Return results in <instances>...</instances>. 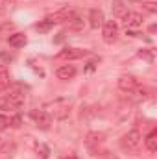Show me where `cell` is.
Masks as SVG:
<instances>
[{"instance_id": "6da1fadb", "label": "cell", "mask_w": 157, "mask_h": 159, "mask_svg": "<svg viewBox=\"0 0 157 159\" xmlns=\"http://www.w3.org/2000/svg\"><path fill=\"white\" fill-rule=\"evenodd\" d=\"M48 24H59V22H69V24H74V26H78L79 24V19L78 13L74 11V9H70V7H63V9H59V11H56V13H50V15H46V19H44Z\"/></svg>"}, {"instance_id": "5b68a950", "label": "cell", "mask_w": 157, "mask_h": 159, "mask_svg": "<svg viewBox=\"0 0 157 159\" xmlns=\"http://www.w3.org/2000/svg\"><path fill=\"white\" fill-rule=\"evenodd\" d=\"M139 87H141V83H139V80L135 78V76L124 74V76L118 78V89L124 91V93H135Z\"/></svg>"}, {"instance_id": "603a6c76", "label": "cell", "mask_w": 157, "mask_h": 159, "mask_svg": "<svg viewBox=\"0 0 157 159\" xmlns=\"http://www.w3.org/2000/svg\"><path fill=\"white\" fill-rule=\"evenodd\" d=\"M4 13H6V6L0 2V15H4Z\"/></svg>"}, {"instance_id": "ba28073f", "label": "cell", "mask_w": 157, "mask_h": 159, "mask_svg": "<svg viewBox=\"0 0 157 159\" xmlns=\"http://www.w3.org/2000/svg\"><path fill=\"white\" fill-rule=\"evenodd\" d=\"M142 20H144L142 15L137 11H126V15L122 17V22L126 28H139V26H142Z\"/></svg>"}, {"instance_id": "e0dca14e", "label": "cell", "mask_w": 157, "mask_h": 159, "mask_svg": "<svg viewBox=\"0 0 157 159\" xmlns=\"http://www.w3.org/2000/svg\"><path fill=\"white\" fill-rule=\"evenodd\" d=\"M13 28H15V24L13 22H4V24H0V37L2 35H11V32H13Z\"/></svg>"}, {"instance_id": "8992f818", "label": "cell", "mask_w": 157, "mask_h": 159, "mask_svg": "<svg viewBox=\"0 0 157 159\" xmlns=\"http://www.w3.org/2000/svg\"><path fill=\"white\" fill-rule=\"evenodd\" d=\"M102 35L105 43H115L118 37V24L115 20H105L102 26Z\"/></svg>"}, {"instance_id": "7a4b0ae2", "label": "cell", "mask_w": 157, "mask_h": 159, "mask_svg": "<svg viewBox=\"0 0 157 159\" xmlns=\"http://www.w3.org/2000/svg\"><path fill=\"white\" fill-rule=\"evenodd\" d=\"M24 104V93H9L0 96V109L2 111H17Z\"/></svg>"}, {"instance_id": "9a60e30c", "label": "cell", "mask_w": 157, "mask_h": 159, "mask_svg": "<svg viewBox=\"0 0 157 159\" xmlns=\"http://www.w3.org/2000/svg\"><path fill=\"white\" fill-rule=\"evenodd\" d=\"M11 85V78H9V70L6 65H0V91L9 89Z\"/></svg>"}, {"instance_id": "52a82bcc", "label": "cell", "mask_w": 157, "mask_h": 159, "mask_svg": "<svg viewBox=\"0 0 157 159\" xmlns=\"http://www.w3.org/2000/svg\"><path fill=\"white\" fill-rule=\"evenodd\" d=\"M85 56H89L87 50H81V48H63L56 57H57V59H63V61H72V59L85 57Z\"/></svg>"}, {"instance_id": "7402d4cb", "label": "cell", "mask_w": 157, "mask_h": 159, "mask_svg": "<svg viewBox=\"0 0 157 159\" xmlns=\"http://www.w3.org/2000/svg\"><path fill=\"white\" fill-rule=\"evenodd\" d=\"M11 126H13V128H19V126H20V117H13V119H11Z\"/></svg>"}, {"instance_id": "5bb4252c", "label": "cell", "mask_w": 157, "mask_h": 159, "mask_svg": "<svg viewBox=\"0 0 157 159\" xmlns=\"http://www.w3.org/2000/svg\"><path fill=\"white\" fill-rule=\"evenodd\" d=\"M104 139H105V135H104V133H89V135H87V139H85V143H87V146H89V148H94V146L104 144Z\"/></svg>"}, {"instance_id": "d6986e66", "label": "cell", "mask_w": 157, "mask_h": 159, "mask_svg": "<svg viewBox=\"0 0 157 159\" xmlns=\"http://www.w3.org/2000/svg\"><path fill=\"white\" fill-rule=\"evenodd\" d=\"M139 57H144V59H148V61H154L152 50H141V52H139Z\"/></svg>"}, {"instance_id": "8fae6325", "label": "cell", "mask_w": 157, "mask_h": 159, "mask_svg": "<svg viewBox=\"0 0 157 159\" xmlns=\"http://www.w3.org/2000/svg\"><path fill=\"white\" fill-rule=\"evenodd\" d=\"M7 43H9V46H13V48H22V46L28 43V37H26L24 34H20V32H15V34H11V35L7 37Z\"/></svg>"}, {"instance_id": "30bf717a", "label": "cell", "mask_w": 157, "mask_h": 159, "mask_svg": "<svg viewBox=\"0 0 157 159\" xmlns=\"http://www.w3.org/2000/svg\"><path fill=\"white\" fill-rule=\"evenodd\" d=\"M56 76L59 80H72L76 76V67L74 65H63L56 70Z\"/></svg>"}, {"instance_id": "9c48e42d", "label": "cell", "mask_w": 157, "mask_h": 159, "mask_svg": "<svg viewBox=\"0 0 157 159\" xmlns=\"http://www.w3.org/2000/svg\"><path fill=\"white\" fill-rule=\"evenodd\" d=\"M104 22H105L104 11L102 9H91V13H89V26L94 28V30H98V28L104 26Z\"/></svg>"}, {"instance_id": "d4e9b609", "label": "cell", "mask_w": 157, "mask_h": 159, "mask_svg": "<svg viewBox=\"0 0 157 159\" xmlns=\"http://www.w3.org/2000/svg\"><path fill=\"white\" fill-rule=\"evenodd\" d=\"M131 2H139V0H131Z\"/></svg>"}, {"instance_id": "3957f363", "label": "cell", "mask_w": 157, "mask_h": 159, "mask_svg": "<svg viewBox=\"0 0 157 159\" xmlns=\"http://www.w3.org/2000/svg\"><path fill=\"white\" fill-rule=\"evenodd\" d=\"M141 141H142L141 131H139V129H129L126 135H122L120 146H122V150H126V152H137V148L141 146Z\"/></svg>"}, {"instance_id": "2e32d148", "label": "cell", "mask_w": 157, "mask_h": 159, "mask_svg": "<svg viewBox=\"0 0 157 159\" xmlns=\"http://www.w3.org/2000/svg\"><path fill=\"white\" fill-rule=\"evenodd\" d=\"M113 13L117 17H124L126 15V6L122 0H113Z\"/></svg>"}, {"instance_id": "cb8c5ba5", "label": "cell", "mask_w": 157, "mask_h": 159, "mask_svg": "<svg viewBox=\"0 0 157 159\" xmlns=\"http://www.w3.org/2000/svg\"><path fill=\"white\" fill-rule=\"evenodd\" d=\"M63 159H76V157H72V156H70V157H63Z\"/></svg>"}, {"instance_id": "ffe728a7", "label": "cell", "mask_w": 157, "mask_h": 159, "mask_svg": "<svg viewBox=\"0 0 157 159\" xmlns=\"http://www.w3.org/2000/svg\"><path fill=\"white\" fill-rule=\"evenodd\" d=\"M35 28H37V30H39V32H48V30H50V28H52V24H48V22H46V20H43V22H39V24H37V26H35Z\"/></svg>"}, {"instance_id": "ac0fdd59", "label": "cell", "mask_w": 157, "mask_h": 159, "mask_svg": "<svg viewBox=\"0 0 157 159\" xmlns=\"http://www.w3.org/2000/svg\"><path fill=\"white\" fill-rule=\"evenodd\" d=\"M9 126H11V119H9V117H6V115H0V131L7 129Z\"/></svg>"}, {"instance_id": "4fadbf2b", "label": "cell", "mask_w": 157, "mask_h": 159, "mask_svg": "<svg viewBox=\"0 0 157 159\" xmlns=\"http://www.w3.org/2000/svg\"><path fill=\"white\" fill-rule=\"evenodd\" d=\"M144 144H146V148H148L150 154H155L157 152V129H152V131L146 135Z\"/></svg>"}, {"instance_id": "277c9868", "label": "cell", "mask_w": 157, "mask_h": 159, "mask_svg": "<svg viewBox=\"0 0 157 159\" xmlns=\"http://www.w3.org/2000/svg\"><path fill=\"white\" fill-rule=\"evenodd\" d=\"M30 117L35 122V126L41 128V129H48L52 126V113H48V111L34 109V111H30Z\"/></svg>"}, {"instance_id": "7c38bea8", "label": "cell", "mask_w": 157, "mask_h": 159, "mask_svg": "<svg viewBox=\"0 0 157 159\" xmlns=\"http://www.w3.org/2000/svg\"><path fill=\"white\" fill-rule=\"evenodd\" d=\"M69 115H70V104H61V102H57V104L54 106V117H56V119L65 120Z\"/></svg>"}, {"instance_id": "44dd1931", "label": "cell", "mask_w": 157, "mask_h": 159, "mask_svg": "<svg viewBox=\"0 0 157 159\" xmlns=\"http://www.w3.org/2000/svg\"><path fill=\"white\" fill-rule=\"evenodd\" d=\"M144 9H146V11H150V13H155V11H157V7H155V4H154V2H146V4H144Z\"/></svg>"}]
</instances>
